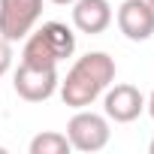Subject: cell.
<instances>
[{"label":"cell","instance_id":"6da1fadb","mask_svg":"<svg viewBox=\"0 0 154 154\" xmlns=\"http://www.w3.org/2000/svg\"><path fill=\"white\" fill-rule=\"evenodd\" d=\"M112 82H115V60L106 51H88L69 66V72L60 79L57 91H60L63 106L88 109Z\"/></svg>","mask_w":154,"mask_h":154},{"label":"cell","instance_id":"7a4b0ae2","mask_svg":"<svg viewBox=\"0 0 154 154\" xmlns=\"http://www.w3.org/2000/svg\"><path fill=\"white\" fill-rule=\"evenodd\" d=\"M109 118L91 109H75V115L66 124V139L72 145V151H82V154H94L103 151L109 145Z\"/></svg>","mask_w":154,"mask_h":154},{"label":"cell","instance_id":"3957f363","mask_svg":"<svg viewBox=\"0 0 154 154\" xmlns=\"http://www.w3.org/2000/svg\"><path fill=\"white\" fill-rule=\"evenodd\" d=\"M42 15V0H0V36L18 42L24 39Z\"/></svg>","mask_w":154,"mask_h":154},{"label":"cell","instance_id":"277c9868","mask_svg":"<svg viewBox=\"0 0 154 154\" xmlns=\"http://www.w3.org/2000/svg\"><path fill=\"white\" fill-rule=\"evenodd\" d=\"M12 85H15V94H18L21 100H27V103H42V100H48V97L57 91V85H60L57 66H30V63H21V66L15 69Z\"/></svg>","mask_w":154,"mask_h":154},{"label":"cell","instance_id":"5b68a950","mask_svg":"<svg viewBox=\"0 0 154 154\" xmlns=\"http://www.w3.org/2000/svg\"><path fill=\"white\" fill-rule=\"evenodd\" d=\"M103 112L115 124H130L145 112V97L136 85H115L103 91Z\"/></svg>","mask_w":154,"mask_h":154},{"label":"cell","instance_id":"8992f818","mask_svg":"<svg viewBox=\"0 0 154 154\" xmlns=\"http://www.w3.org/2000/svg\"><path fill=\"white\" fill-rule=\"evenodd\" d=\"M118 30L130 42H145L154 36V9L148 0H124L118 6Z\"/></svg>","mask_w":154,"mask_h":154},{"label":"cell","instance_id":"52a82bcc","mask_svg":"<svg viewBox=\"0 0 154 154\" xmlns=\"http://www.w3.org/2000/svg\"><path fill=\"white\" fill-rule=\"evenodd\" d=\"M115 12H112V3L109 0H75L72 3V27L79 33H103L109 24H112Z\"/></svg>","mask_w":154,"mask_h":154},{"label":"cell","instance_id":"ba28073f","mask_svg":"<svg viewBox=\"0 0 154 154\" xmlns=\"http://www.w3.org/2000/svg\"><path fill=\"white\" fill-rule=\"evenodd\" d=\"M21 63H30V66H57V54L51 48V42L45 39L42 30H30L24 36V48H21Z\"/></svg>","mask_w":154,"mask_h":154},{"label":"cell","instance_id":"9c48e42d","mask_svg":"<svg viewBox=\"0 0 154 154\" xmlns=\"http://www.w3.org/2000/svg\"><path fill=\"white\" fill-rule=\"evenodd\" d=\"M39 30H42V33H45V39L51 42V48H54L57 60H63V57H69V54L75 51V33H72L63 21H45Z\"/></svg>","mask_w":154,"mask_h":154},{"label":"cell","instance_id":"30bf717a","mask_svg":"<svg viewBox=\"0 0 154 154\" xmlns=\"http://www.w3.org/2000/svg\"><path fill=\"white\" fill-rule=\"evenodd\" d=\"M30 154H69L72 145L66 139V133H54V130H45V133H36L27 145Z\"/></svg>","mask_w":154,"mask_h":154},{"label":"cell","instance_id":"8fae6325","mask_svg":"<svg viewBox=\"0 0 154 154\" xmlns=\"http://www.w3.org/2000/svg\"><path fill=\"white\" fill-rule=\"evenodd\" d=\"M9 66H12V42L0 36V79L9 72Z\"/></svg>","mask_w":154,"mask_h":154},{"label":"cell","instance_id":"7c38bea8","mask_svg":"<svg viewBox=\"0 0 154 154\" xmlns=\"http://www.w3.org/2000/svg\"><path fill=\"white\" fill-rule=\"evenodd\" d=\"M145 112H148V115H151V118H154V91H151V97H148V100H145Z\"/></svg>","mask_w":154,"mask_h":154},{"label":"cell","instance_id":"4fadbf2b","mask_svg":"<svg viewBox=\"0 0 154 154\" xmlns=\"http://www.w3.org/2000/svg\"><path fill=\"white\" fill-rule=\"evenodd\" d=\"M51 3H57V6H72L75 0H51Z\"/></svg>","mask_w":154,"mask_h":154},{"label":"cell","instance_id":"5bb4252c","mask_svg":"<svg viewBox=\"0 0 154 154\" xmlns=\"http://www.w3.org/2000/svg\"><path fill=\"white\" fill-rule=\"evenodd\" d=\"M148 151H151V154H154V139H151V145H148Z\"/></svg>","mask_w":154,"mask_h":154},{"label":"cell","instance_id":"9a60e30c","mask_svg":"<svg viewBox=\"0 0 154 154\" xmlns=\"http://www.w3.org/2000/svg\"><path fill=\"white\" fill-rule=\"evenodd\" d=\"M148 6H151V9H154V0H148Z\"/></svg>","mask_w":154,"mask_h":154}]
</instances>
